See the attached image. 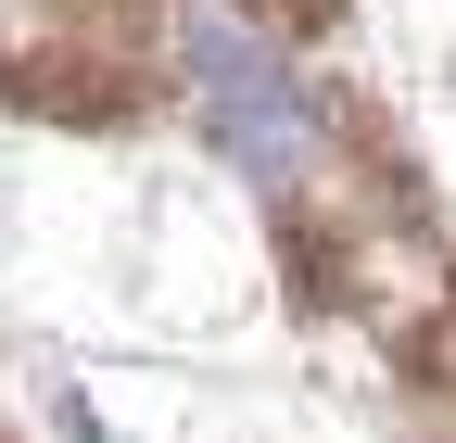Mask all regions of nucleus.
I'll use <instances>...</instances> for the list:
<instances>
[{
	"mask_svg": "<svg viewBox=\"0 0 456 443\" xmlns=\"http://www.w3.org/2000/svg\"><path fill=\"white\" fill-rule=\"evenodd\" d=\"M191 77H203L216 140L241 152L254 178H279V165L305 152V101H292V77H279V51H266V38H241L228 13H191Z\"/></svg>",
	"mask_w": 456,
	"mask_h": 443,
	"instance_id": "obj_1",
	"label": "nucleus"
}]
</instances>
